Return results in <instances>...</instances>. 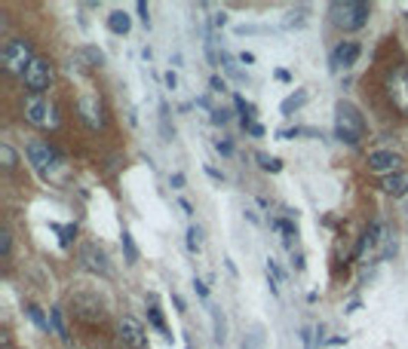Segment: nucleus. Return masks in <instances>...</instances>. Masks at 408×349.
Wrapping results in <instances>:
<instances>
[{
    "label": "nucleus",
    "instance_id": "f257e3e1",
    "mask_svg": "<svg viewBox=\"0 0 408 349\" xmlns=\"http://www.w3.org/2000/svg\"><path fill=\"white\" fill-rule=\"evenodd\" d=\"M335 138L344 141L347 147H356V144L365 138L363 110H359L353 101H347V98H341V101L335 104Z\"/></svg>",
    "mask_w": 408,
    "mask_h": 349
},
{
    "label": "nucleus",
    "instance_id": "f03ea898",
    "mask_svg": "<svg viewBox=\"0 0 408 349\" xmlns=\"http://www.w3.org/2000/svg\"><path fill=\"white\" fill-rule=\"evenodd\" d=\"M328 19L341 31H363L372 19V6L365 0H335L328 3Z\"/></svg>",
    "mask_w": 408,
    "mask_h": 349
},
{
    "label": "nucleus",
    "instance_id": "7ed1b4c3",
    "mask_svg": "<svg viewBox=\"0 0 408 349\" xmlns=\"http://www.w3.org/2000/svg\"><path fill=\"white\" fill-rule=\"evenodd\" d=\"M34 58H37V52L28 37H10V40L3 43V49H0V64H3V71L12 77H25V71L31 68Z\"/></svg>",
    "mask_w": 408,
    "mask_h": 349
},
{
    "label": "nucleus",
    "instance_id": "20e7f679",
    "mask_svg": "<svg viewBox=\"0 0 408 349\" xmlns=\"http://www.w3.org/2000/svg\"><path fill=\"white\" fill-rule=\"evenodd\" d=\"M25 154H28L31 169H34L43 181H52L56 172L62 169V156L56 154V147H49V141H31Z\"/></svg>",
    "mask_w": 408,
    "mask_h": 349
},
{
    "label": "nucleus",
    "instance_id": "39448f33",
    "mask_svg": "<svg viewBox=\"0 0 408 349\" xmlns=\"http://www.w3.org/2000/svg\"><path fill=\"white\" fill-rule=\"evenodd\" d=\"M22 114L31 126L37 129H56L58 126V114H56V104L43 95H25V104H22Z\"/></svg>",
    "mask_w": 408,
    "mask_h": 349
},
{
    "label": "nucleus",
    "instance_id": "423d86ee",
    "mask_svg": "<svg viewBox=\"0 0 408 349\" xmlns=\"http://www.w3.org/2000/svg\"><path fill=\"white\" fill-rule=\"evenodd\" d=\"M52 80H56V68H52V62L49 58H43V56H37L34 62H31V68L25 71V77H22L25 89H28L31 95H43L46 89H52Z\"/></svg>",
    "mask_w": 408,
    "mask_h": 349
},
{
    "label": "nucleus",
    "instance_id": "0eeeda50",
    "mask_svg": "<svg viewBox=\"0 0 408 349\" xmlns=\"http://www.w3.org/2000/svg\"><path fill=\"white\" fill-rule=\"evenodd\" d=\"M77 117L89 132H102L108 126V114H104V104L98 95H80L77 98Z\"/></svg>",
    "mask_w": 408,
    "mask_h": 349
},
{
    "label": "nucleus",
    "instance_id": "6e6552de",
    "mask_svg": "<svg viewBox=\"0 0 408 349\" xmlns=\"http://www.w3.org/2000/svg\"><path fill=\"white\" fill-rule=\"evenodd\" d=\"M387 95H390L393 108L408 117V64H399V68L390 71V77H387Z\"/></svg>",
    "mask_w": 408,
    "mask_h": 349
},
{
    "label": "nucleus",
    "instance_id": "1a4fd4ad",
    "mask_svg": "<svg viewBox=\"0 0 408 349\" xmlns=\"http://www.w3.org/2000/svg\"><path fill=\"white\" fill-rule=\"evenodd\" d=\"M77 261H80V267L87 269L92 276H111V261L108 254H104V248H98L95 242H87V245H80V252H77Z\"/></svg>",
    "mask_w": 408,
    "mask_h": 349
},
{
    "label": "nucleus",
    "instance_id": "9d476101",
    "mask_svg": "<svg viewBox=\"0 0 408 349\" xmlns=\"http://www.w3.org/2000/svg\"><path fill=\"white\" fill-rule=\"evenodd\" d=\"M117 337H120L129 349H150L148 331H144V325L135 319V315H123V319L117 322Z\"/></svg>",
    "mask_w": 408,
    "mask_h": 349
},
{
    "label": "nucleus",
    "instance_id": "9b49d317",
    "mask_svg": "<svg viewBox=\"0 0 408 349\" xmlns=\"http://www.w3.org/2000/svg\"><path fill=\"white\" fill-rule=\"evenodd\" d=\"M365 166H368V172L387 178V175L403 172V156H399L396 150H372V154L365 156Z\"/></svg>",
    "mask_w": 408,
    "mask_h": 349
},
{
    "label": "nucleus",
    "instance_id": "f8f14e48",
    "mask_svg": "<svg viewBox=\"0 0 408 349\" xmlns=\"http://www.w3.org/2000/svg\"><path fill=\"white\" fill-rule=\"evenodd\" d=\"M359 56H363V46L356 40H341L332 49V56H328V68H332L335 74H338V71H347L359 62Z\"/></svg>",
    "mask_w": 408,
    "mask_h": 349
},
{
    "label": "nucleus",
    "instance_id": "ddd939ff",
    "mask_svg": "<svg viewBox=\"0 0 408 349\" xmlns=\"http://www.w3.org/2000/svg\"><path fill=\"white\" fill-rule=\"evenodd\" d=\"M381 190H384L387 196H393V200L405 196L408 193V172H396V175L381 178Z\"/></svg>",
    "mask_w": 408,
    "mask_h": 349
},
{
    "label": "nucleus",
    "instance_id": "4468645a",
    "mask_svg": "<svg viewBox=\"0 0 408 349\" xmlns=\"http://www.w3.org/2000/svg\"><path fill=\"white\" fill-rule=\"evenodd\" d=\"M218 64H221V71H225V74L230 77V80H236V83H249V74L240 68V58H234L227 49H221Z\"/></svg>",
    "mask_w": 408,
    "mask_h": 349
},
{
    "label": "nucleus",
    "instance_id": "2eb2a0df",
    "mask_svg": "<svg viewBox=\"0 0 408 349\" xmlns=\"http://www.w3.org/2000/svg\"><path fill=\"white\" fill-rule=\"evenodd\" d=\"M307 101H310V89H295L288 98H282V104H280V114H282V117H292L295 110H301Z\"/></svg>",
    "mask_w": 408,
    "mask_h": 349
},
{
    "label": "nucleus",
    "instance_id": "dca6fc26",
    "mask_svg": "<svg viewBox=\"0 0 408 349\" xmlns=\"http://www.w3.org/2000/svg\"><path fill=\"white\" fill-rule=\"evenodd\" d=\"M209 315H212V340L218 346L227 344V319L221 313V306H209Z\"/></svg>",
    "mask_w": 408,
    "mask_h": 349
},
{
    "label": "nucleus",
    "instance_id": "f3484780",
    "mask_svg": "<svg viewBox=\"0 0 408 349\" xmlns=\"http://www.w3.org/2000/svg\"><path fill=\"white\" fill-rule=\"evenodd\" d=\"M108 31L111 34H117V37H123V34H129L133 31V19H129V12L126 10H114L108 16Z\"/></svg>",
    "mask_w": 408,
    "mask_h": 349
},
{
    "label": "nucleus",
    "instance_id": "a211bd4d",
    "mask_svg": "<svg viewBox=\"0 0 408 349\" xmlns=\"http://www.w3.org/2000/svg\"><path fill=\"white\" fill-rule=\"evenodd\" d=\"M49 322H52V331L58 334V340H62V344H71V331H68V322H65L62 306H52L49 309Z\"/></svg>",
    "mask_w": 408,
    "mask_h": 349
},
{
    "label": "nucleus",
    "instance_id": "6ab92c4d",
    "mask_svg": "<svg viewBox=\"0 0 408 349\" xmlns=\"http://www.w3.org/2000/svg\"><path fill=\"white\" fill-rule=\"evenodd\" d=\"M148 322L163 334V337L169 340V344H172V331L166 328V319H163V313H160V306H157V300H154V298H150V306H148Z\"/></svg>",
    "mask_w": 408,
    "mask_h": 349
},
{
    "label": "nucleus",
    "instance_id": "aec40b11",
    "mask_svg": "<svg viewBox=\"0 0 408 349\" xmlns=\"http://www.w3.org/2000/svg\"><path fill=\"white\" fill-rule=\"evenodd\" d=\"M276 135L282 138V141H292V138H319V141H326V135H322L319 129H307V126H292V129H280Z\"/></svg>",
    "mask_w": 408,
    "mask_h": 349
},
{
    "label": "nucleus",
    "instance_id": "412c9836",
    "mask_svg": "<svg viewBox=\"0 0 408 349\" xmlns=\"http://www.w3.org/2000/svg\"><path fill=\"white\" fill-rule=\"evenodd\" d=\"M0 169H3V172H16L19 169V154L12 150L10 141L0 144Z\"/></svg>",
    "mask_w": 408,
    "mask_h": 349
},
{
    "label": "nucleus",
    "instance_id": "4be33fe9",
    "mask_svg": "<svg viewBox=\"0 0 408 349\" xmlns=\"http://www.w3.org/2000/svg\"><path fill=\"white\" fill-rule=\"evenodd\" d=\"M74 309H77V315L80 319H102V306H95V304H87V298H74Z\"/></svg>",
    "mask_w": 408,
    "mask_h": 349
},
{
    "label": "nucleus",
    "instance_id": "5701e85b",
    "mask_svg": "<svg viewBox=\"0 0 408 349\" xmlns=\"http://www.w3.org/2000/svg\"><path fill=\"white\" fill-rule=\"evenodd\" d=\"M255 163H258V169H261V172H271V175L282 172V163L276 160V156L264 154V150H258V154H255Z\"/></svg>",
    "mask_w": 408,
    "mask_h": 349
},
{
    "label": "nucleus",
    "instance_id": "b1692460",
    "mask_svg": "<svg viewBox=\"0 0 408 349\" xmlns=\"http://www.w3.org/2000/svg\"><path fill=\"white\" fill-rule=\"evenodd\" d=\"M242 349H264V328L261 325L249 328V334L242 337Z\"/></svg>",
    "mask_w": 408,
    "mask_h": 349
},
{
    "label": "nucleus",
    "instance_id": "393cba45",
    "mask_svg": "<svg viewBox=\"0 0 408 349\" xmlns=\"http://www.w3.org/2000/svg\"><path fill=\"white\" fill-rule=\"evenodd\" d=\"M49 230H56V233H58V242H62L65 248H68L71 242L77 239V224H65V227H62V224H49Z\"/></svg>",
    "mask_w": 408,
    "mask_h": 349
},
{
    "label": "nucleus",
    "instance_id": "a878e982",
    "mask_svg": "<svg viewBox=\"0 0 408 349\" xmlns=\"http://www.w3.org/2000/svg\"><path fill=\"white\" fill-rule=\"evenodd\" d=\"M203 242H206V233H203V227H200V224H190V227H188V248L196 254V252L203 248Z\"/></svg>",
    "mask_w": 408,
    "mask_h": 349
},
{
    "label": "nucleus",
    "instance_id": "bb28decb",
    "mask_svg": "<svg viewBox=\"0 0 408 349\" xmlns=\"http://www.w3.org/2000/svg\"><path fill=\"white\" fill-rule=\"evenodd\" d=\"M80 56L89 62V68H104V62H108V58H104V52L98 49V46H89V43L80 49Z\"/></svg>",
    "mask_w": 408,
    "mask_h": 349
},
{
    "label": "nucleus",
    "instance_id": "cd10ccee",
    "mask_svg": "<svg viewBox=\"0 0 408 349\" xmlns=\"http://www.w3.org/2000/svg\"><path fill=\"white\" fill-rule=\"evenodd\" d=\"M160 135H163V141H175V129H172V123H169L166 101H160Z\"/></svg>",
    "mask_w": 408,
    "mask_h": 349
},
{
    "label": "nucleus",
    "instance_id": "c85d7f7f",
    "mask_svg": "<svg viewBox=\"0 0 408 349\" xmlns=\"http://www.w3.org/2000/svg\"><path fill=\"white\" fill-rule=\"evenodd\" d=\"M25 309H28V319H31V322H34V325H37V328H41V331H46V334H49L52 322H49V319H46V315H43V309H41V306H34V304H28V306H25Z\"/></svg>",
    "mask_w": 408,
    "mask_h": 349
},
{
    "label": "nucleus",
    "instance_id": "c756f323",
    "mask_svg": "<svg viewBox=\"0 0 408 349\" xmlns=\"http://www.w3.org/2000/svg\"><path fill=\"white\" fill-rule=\"evenodd\" d=\"M120 242H123V252H126V263H135V261H138V248H135L133 233H129V230H123Z\"/></svg>",
    "mask_w": 408,
    "mask_h": 349
},
{
    "label": "nucleus",
    "instance_id": "7c9ffc66",
    "mask_svg": "<svg viewBox=\"0 0 408 349\" xmlns=\"http://www.w3.org/2000/svg\"><path fill=\"white\" fill-rule=\"evenodd\" d=\"M234 34H236V37H246V34H271V28H267V25H236Z\"/></svg>",
    "mask_w": 408,
    "mask_h": 349
},
{
    "label": "nucleus",
    "instance_id": "2f4dec72",
    "mask_svg": "<svg viewBox=\"0 0 408 349\" xmlns=\"http://www.w3.org/2000/svg\"><path fill=\"white\" fill-rule=\"evenodd\" d=\"M304 12H307V6H298V10H292V12H288L286 28H301V25L307 22V19H304Z\"/></svg>",
    "mask_w": 408,
    "mask_h": 349
},
{
    "label": "nucleus",
    "instance_id": "473e14b6",
    "mask_svg": "<svg viewBox=\"0 0 408 349\" xmlns=\"http://www.w3.org/2000/svg\"><path fill=\"white\" fill-rule=\"evenodd\" d=\"M0 254H3V261L12 258V233L10 230H0Z\"/></svg>",
    "mask_w": 408,
    "mask_h": 349
},
{
    "label": "nucleus",
    "instance_id": "72a5a7b5",
    "mask_svg": "<svg viewBox=\"0 0 408 349\" xmlns=\"http://www.w3.org/2000/svg\"><path fill=\"white\" fill-rule=\"evenodd\" d=\"M209 120H212V126H227V123H230V110L227 108H215Z\"/></svg>",
    "mask_w": 408,
    "mask_h": 349
},
{
    "label": "nucleus",
    "instance_id": "f704fd0d",
    "mask_svg": "<svg viewBox=\"0 0 408 349\" xmlns=\"http://www.w3.org/2000/svg\"><path fill=\"white\" fill-rule=\"evenodd\" d=\"M267 273H271L273 279L280 282V285H282V282H286V269H282V267H280V263H276L273 258H267Z\"/></svg>",
    "mask_w": 408,
    "mask_h": 349
},
{
    "label": "nucleus",
    "instance_id": "c9c22d12",
    "mask_svg": "<svg viewBox=\"0 0 408 349\" xmlns=\"http://www.w3.org/2000/svg\"><path fill=\"white\" fill-rule=\"evenodd\" d=\"M215 150H218L221 156H234V144H230V138H215Z\"/></svg>",
    "mask_w": 408,
    "mask_h": 349
},
{
    "label": "nucleus",
    "instance_id": "e433bc0d",
    "mask_svg": "<svg viewBox=\"0 0 408 349\" xmlns=\"http://www.w3.org/2000/svg\"><path fill=\"white\" fill-rule=\"evenodd\" d=\"M135 10H138V19H141L144 28H150V10H148V3H144V0H138Z\"/></svg>",
    "mask_w": 408,
    "mask_h": 349
},
{
    "label": "nucleus",
    "instance_id": "4c0bfd02",
    "mask_svg": "<svg viewBox=\"0 0 408 349\" xmlns=\"http://www.w3.org/2000/svg\"><path fill=\"white\" fill-rule=\"evenodd\" d=\"M209 86H212V92H225V89H227V83H225V77L212 74V77H209Z\"/></svg>",
    "mask_w": 408,
    "mask_h": 349
},
{
    "label": "nucleus",
    "instance_id": "58836bf2",
    "mask_svg": "<svg viewBox=\"0 0 408 349\" xmlns=\"http://www.w3.org/2000/svg\"><path fill=\"white\" fill-rule=\"evenodd\" d=\"M194 291H196V298H203V300L209 298V285L203 279H194Z\"/></svg>",
    "mask_w": 408,
    "mask_h": 349
},
{
    "label": "nucleus",
    "instance_id": "ea45409f",
    "mask_svg": "<svg viewBox=\"0 0 408 349\" xmlns=\"http://www.w3.org/2000/svg\"><path fill=\"white\" fill-rule=\"evenodd\" d=\"M246 132H249V135H252V138H264V135H267V129L261 126V123H252V126H249Z\"/></svg>",
    "mask_w": 408,
    "mask_h": 349
},
{
    "label": "nucleus",
    "instance_id": "a19ab883",
    "mask_svg": "<svg viewBox=\"0 0 408 349\" xmlns=\"http://www.w3.org/2000/svg\"><path fill=\"white\" fill-rule=\"evenodd\" d=\"M169 187H172V190H181V187H184V175H181V172L169 175Z\"/></svg>",
    "mask_w": 408,
    "mask_h": 349
},
{
    "label": "nucleus",
    "instance_id": "79ce46f5",
    "mask_svg": "<svg viewBox=\"0 0 408 349\" xmlns=\"http://www.w3.org/2000/svg\"><path fill=\"white\" fill-rule=\"evenodd\" d=\"M163 80H166V89H179V77H175V71H166V77H163Z\"/></svg>",
    "mask_w": 408,
    "mask_h": 349
},
{
    "label": "nucleus",
    "instance_id": "37998d69",
    "mask_svg": "<svg viewBox=\"0 0 408 349\" xmlns=\"http://www.w3.org/2000/svg\"><path fill=\"white\" fill-rule=\"evenodd\" d=\"M227 25V12H215L212 16V28H225Z\"/></svg>",
    "mask_w": 408,
    "mask_h": 349
},
{
    "label": "nucleus",
    "instance_id": "c03bdc74",
    "mask_svg": "<svg viewBox=\"0 0 408 349\" xmlns=\"http://www.w3.org/2000/svg\"><path fill=\"white\" fill-rule=\"evenodd\" d=\"M310 340H313V331L310 328H301V344H304V349H310Z\"/></svg>",
    "mask_w": 408,
    "mask_h": 349
},
{
    "label": "nucleus",
    "instance_id": "a18cd8bd",
    "mask_svg": "<svg viewBox=\"0 0 408 349\" xmlns=\"http://www.w3.org/2000/svg\"><path fill=\"white\" fill-rule=\"evenodd\" d=\"M292 267L298 269V273H304V267H307V263H304V254H292Z\"/></svg>",
    "mask_w": 408,
    "mask_h": 349
},
{
    "label": "nucleus",
    "instance_id": "49530a36",
    "mask_svg": "<svg viewBox=\"0 0 408 349\" xmlns=\"http://www.w3.org/2000/svg\"><path fill=\"white\" fill-rule=\"evenodd\" d=\"M172 304H175V309H179L181 315L188 313V304H184V298H181V294H172Z\"/></svg>",
    "mask_w": 408,
    "mask_h": 349
},
{
    "label": "nucleus",
    "instance_id": "de8ad7c7",
    "mask_svg": "<svg viewBox=\"0 0 408 349\" xmlns=\"http://www.w3.org/2000/svg\"><path fill=\"white\" fill-rule=\"evenodd\" d=\"M206 175L212 178V181H225V175H221L218 169H212V166H206Z\"/></svg>",
    "mask_w": 408,
    "mask_h": 349
},
{
    "label": "nucleus",
    "instance_id": "09e8293b",
    "mask_svg": "<svg viewBox=\"0 0 408 349\" xmlns=\"http://www.w3.org/2000/svg\"><path fill=\"white\" fill-rule=\"evenodd\" d=\"M236 58H240V64H252V62H255V56H252V52H240Z\"/></svg>",
    "mask_w": 408,
    "mask_h": 349
},
{
    "label": "nucleus",
    "instance_id": "8fccbe9b",
    "mask_svg": "<svg viewBox=\"0 0 408 349\" xmlns=\"http://www.w3.org/2000/svg\"><path fill=\"white\" fill-rule=\"evenodd\" d=\"M267 285H271V294H280V282H276L271 273H267Z\"/></svg>",
    "mask_w": 408,
    "mask_h": 349
},
{
    "label": "nucleus",
    "instance_id": "3c124183",
    "mask_svg": "<svg viewBox=\"0 0 408 349\" xmlns=\"http://www.w3.org/2000/svg\"><path fill=\"white\" fill-rule=\"evenodd\" d=\"M179 208H181V212H184V215H194V206H190V202H188V200H179Z\"/></svg>",
    "mask_w": 408,
    "mask_h": 349
},
{
    "label": "nucleus",
    "instance_id": "603ef678",
    "mask_svg": "<svg viewBox=\"0 0 408 349\" xmlns=\"http://www.w3.org/2000/svg\"><path fill=\"white\" fill-rule=\"evenodd\" d=\"M276 80H282V83H288L292 77H288V71H276Z\"/></svg>",
    "mask_w": 408,
    "mask_h": 349
}]
</instances>
